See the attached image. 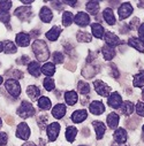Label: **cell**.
<instances>
[{
	"label": "cell",
	"instance_id": "cell-1",
	"mask_svg": "<svg viewBox=\"0 0 144 146\" xmlns=\"http://www.w3.org/2000/svg\"><path fill=\"white\" fill-rule=\"evenodd\" d=\"M32 51L38 61L44 62L50 58V51L44 40H35L32 44Z\"/></svg>",
	"mask_w": 144,
	"mask_h": 146
},
{
	"label": "cell",
	"instance_id": "cell-2",
	"mask_svg": "<svg viewBox=\"0 0 144 146\" xmlns=\"http://www.w3.org/2000/svg\"><path fill=\"white\" fill-rule=\"evenodd\" d=\"M16 112H17V115H19L20 117H22V119L31 117V116H33L35 113H36L33 106H32L30 102L25 101V100L22 101L21 106L17 108V111H16Z\"/></svg>",
	"mask_w": 144,
	"mask_h": 146
},
{
	"label": "cell",
	"instance_id": "cell-3",
	"mask_svg": "<svg viewBox=\"0 0 144 146\" xmlns=\"http://www.w3.org/2000/svg\"><path fill=\"white\" fill-rule=\"evenodd\" d=\"M5 88L8 91V93L14 98H17L21 93V86H20V83L17 82V80H13V78L7 80L5 82Z\"/></svg>",
	"mask_w": 144,
	"mask_h": 146
},
{
	"label": "cell",
	"instance_id": "cell-4",
	"mask_svg": "<svg viewBox=\"0 0 144 146\" xmlns=\"http://www.w3.org/2000/svg\"><path fill=\"white\" fill-rule=\"evenodd\" d=\"M93 86H95L96 92L99 96H101V97H109L110 96L111 88L107 84H105L103 81H95L93 82Z\"/></svg>",
	"mask_w": 144,
	"mask_h": 146
},
{
	"label": "cell",
	"instance_id": "cell-5",
	"mask_svg": "<svg viewBox=\"0 0 144 146\" xmlns=\"http://www.w3.org/2000/svg\"><path fill=\"white\" fill-rule=\"evenodd\" d=\"M46 132H47V137L50 141H54L58 138V135L60 132V124L58 122H53L51 123L47 128H46Z\"/></svg>",
	"mask_w": 144,
	"mask_h": 146
},
{
	"label": "cell",
	"instance_id": "cell-6",
	"mask_svg": "<svg viewBox=\"0 0 144 146\" xmlns=\"http://www.w3.org/2000/svg\"><path fill=\"white\" fill-rule=\"evenodd\" d=\"M122 98L121 96L118 93V92H112L110 96H109V100H107V104H109V106H111L112 108L114 109H118L121 107L122 105Z\"/></svg>",
	"mask_w": 144,
	"mask_h": 146
},
{
	"label": "cell",
	"instance_id": "cell-7",
	"mask_svg": "<svg viewBox=\"0 0 144 146\" xmlns=\"http://www.w3.org/2000/svg\"><path fill=\"white\" fill-rule=\"evenodd\" d=\"M15 16H17L21 21H27L32 16V12L30 7H17L14 12Z\"/></svg>",
	"mask_w": 144,
	"mask_h": 146
},
{
	"label": "cell",
	"instance_id": "cell-8",
	"mask_svg": "<svg viewBox=\"0 0 144 146\" xmlns=\"http://www.w3.org/2000/svg\"><path fill=\"white\" fill-rule=\"evenodd\" d=\"M16 137L20 138V139H23V140H27L29 137H30V129L28 127L27 123L22 122L17 125V129H16Z\"/></svg>",
	"mask_w": 144,
	"mask_h": 146
},
{
	"label": "cell",
	"instance_id": "cell-9",
	"mask_svg": "<svg viewBox=\"0 0 144 146\" xmlns=\"http://www.w3.org/2000/svg\"><path fill=\"white\" fill-rule=\"evenodd\" d=\"M133 13V7L129 3H123L121 4V6L118 9V14H119V19L120 20H125L128 16H130Z\"/></svg>",
	"mask_w": 144,
	"mask_h": 146
},
{
	"label": "cell",
	"instance_id": "cell-10",
	"mask_svg": "<svg viewBox=\"0 0 144 146\" xmlns=\"http://www.w3.org/2000/svg\"><path fill=\"white\" fill-rule=\"evenodd\" d=\"M104 39H105V43L109 45V46H111V47H115V46H118L121 42H120V39H119V37H117V35H114L113 32H110V31H107V32H105V35H104Z\"/></svg>",
	"mask_w": 144,
	"mask_h": 146
},
{
	"label": "cell",
	"instance_id": "cell-11",
	"mask_svg": "<svg viewBox=\"0 0 144 146\" xmlns=\"http://www.w3.org/2000/svg\"><path fill=\"white\" fill-rule=\"evenodd\" d=\"M74 22L80 27H87L90 24V16L84 12H79L74 17Z\"/></svg>",
	"mask_w": 144,
	"mask_h": 146
},
{
	"label": "cell",
	"instance_id": "cell-12",
	"mask_svg": "<svg viewBox=\"0 0 144 146\" xmlns=\"http://www.w3.org/2000/svg\"><path fill=\"white\" fill-rule=\"evenodd\" d=\"M89 111L95 115H100V114H103L105 112V106L103 105L101 101L95 100L89 105Z\"/></svg>",
	"mask_w": 144,
	"mask_h": 146
},
{
	"label": "cell",
	"instance_id": "cell-13",
	"mask_svg": "<svg viewBox=\"0 0 144 146\" xmlns=\"http://www.w3.org/2000/svg\"><path fill=\"white\" fill-rule=\"evenodd\" d=\"M15 42L19 46L21 47H25L29 45L30 43V35L25 33V32H20L16 35V37H15Z\"/></svg>",
	"mask_w": 144,
	"mask_h": 146
},
{
	"label": "cell",
	"instance_id": "cell-14",
	"mask_svg": "<svg viewBox=\"0 0 144 146\" xmlns=\"http://www.w3.org/2000/svg\"><path fill=\"white\" fill-rule=\"evenodd\" d=\"M87 117H88V113H87V111H84V109H79V111H75L73 114H71V116H70L71 121H73L74 123H81Z\"/></svg>",
	"mask_w": 144,
	"mask_h": 146
},
{
	"label": "cell",
	"instance_id": "cell-15",
	"mask_svg": "<svg viewBox=\"0 0 144 146\" xmlns=\"http://www.w3.org/2000/svg\"><path fill=\"white\" fill-rule=\"evenodd\" d=\"M66 111H67V108H66V106H65L63 104H58V105H55L54 108L52 109V115H53L55 119L60 120V119H62V117L65 116Z\"/></svg>",
	"mask_w": 144,
	"mask_h": 146
},
{
	"label": "cell",
	"instance_id": "cell-16",
	"mask_svg": "<svg viewBox=\"0 0 144 146\" xmlns=\"http://www.w3.org/2000/svg\"><path fill=\"white\" fill-rule=\"evenodd\" d=\"M113 137H114V140L117 144H125L127 141V131L122 128H119L115 130Z\"/></svg>",
	"mask_w": 144,
	"mask_h": 146
},
{
	"label": "cell",
	"instance_id": "cell-17",
	"mask_svg": "<svg viewBox=\"0 0 144 146\" xmlns=\"http://www.w3.org/2000/svg\"><path fill=\"white\" fill-rule=\"evenodd\" d=\"M128 45L136 48L138 52L141 53H144V43L139 39V38H136V37H131L128 39Z\"/></svg>",
	"mask_w": 144,
	"mask_h": 146
},
{
	"label": "cell",
	"instance_id": "cell-18",
	"mask_svg": "<svg viewBox=\"0 0 144 146\" xmlns=\"http://www.w3.org/2000/svg\"><path fill=\"white\" fill-rule=\"evenodd\" d=\"M97 71H98V68H95L93 64L91 63H88L83 69H82V75L85 77V78H91L93 77L96 74H97Z\"/></svg>",
	"mask_w": 144,
	"mask_h": 146
},
{
	"label": "cell",
	"instance_id": "cell-19",
	"mask_svg": "<svg viewBox=\"0 0 144 146\" xmlns=\"http://www.w3.org/2000/svg\"><path fill=\"white\" fill-rule=\"evenodd\" d=\"M28 71L29 74L35 76V77H38L41 75V67H39V63L37 61H31L29 64H28Z\"/></svg>",
	"mask_w": 144,
	"mask_h": 146
},
{
	"label": "cell",
	"instance_id": "cell-20",
	"mask_svg": "<svg viewBox=\"0 0 144 146\" xmlns=\"http://www.w3.org/2000/svg\"><path fill=\"white\" fill-rule=\"evenodd\" d=\"M107 125L110 127V129H117V127L119 125V115L117 113H110L107 115Z\"/></svg>",
	"mask_w": 144,
	"mask_h": 146
},
{
	"label": "cell",
	"instance_id": "cell-21",
	"mask_svg": "<svg viewBox=\"0 0 144 146\" xmlns=\"http://www.w3.org/2000/svg\"><path fill=\"white\" fill-rule=\"evenodd\" d=\"M39 17H41V20L44 23H50L52 21V19H53V14H52V12H51L50 8L43 7L41 9V12H39Z\"/></svg>",
	"mask_w": 144,
	"mask_h": 146
},
{
	"label": "cell",
	"instance_id": "cell-22",
	"mask_svg": "<svg viewBox=\"0 0 144 146\" xmlns=\"http://www.w3.org/2000/svg\"><path fill=\"white\" fill-rule=\"evenodd\" d=\"M92 125L96 130V135H97V139H101L105 131H106V127L103 122H99V121H93L92 122Z\"/></svg>",
	"mask_w": 144,
	"mask_h": 146
},
{
	"label": "cell",
	"instance_id": "cell-23",
	"mask_svg": "<svg viewBox=\"0 0 144 146\" xmlns=\"http://www.w3.org/2000/svg\"><path fill=\"white\" fill-rule=\"evenodd\" d=\"M103 17L104 20L106 21L107 24H110V25H114L115 24V17H114V14H113V11L111 8H106L104 9L103 12Z\"/></svg>",
	"mask_w": 144,
	"mask_h": 146
},
{
	"label": "cell",
	"instance_id": "cell-24",
	"mask_svg": "<svg viewBox=\"0 0 144 146\" xmlns=\"http://www.w3.org/2000/svg\"><path fill=\"white\" fill-rule=\"evenodd\" d=\"M41 71L43 72L45 76L51 77L52 75H54V72H55V66H54V63H52V62H46V63L43 64V67L41 68Z\"/></svg>",
	"mask_w": 144,
	"mask_h": 146
},
{
	"label": "cell",
	"instance_id": "cell-25",
	"mask_svg": "<svg viewBox=\"0 0 144 146\" xmlns=\"http://www.w3.org/2000/svg\"><path fill=\"white\" fill-rule=\"evenodd\" d=\"M101 53H103L104 59H105L106 61H110V60H112V59L115 56V50H114L113 47L109 46V45H105V46L101 48Z\"/></svg>",
	"mask_w": 144,
	"mask_h": 146
},
{
	"label": "cell",
	"instance_id": "cell-26",
	"mask_svg": "<svg viewBox=\"0 0 144 146\" xmlns=\"http://www.w3.org/2000/svg\"><path fill=\"white\" fill-rule=\"evenodd\" d=\"M61 33V28H59V27H53L50 31H47L46 33H45V36H46V38L49 39V40H51V42H54V40H57L58 38H59V35Z\"/></svg>",
	"mask_w": 144,
	"mask_h": 146
},
{
	"label": "cell",
	"instance_id": "cell-27",
	"mask_svg": "<svg viewBox=\"0 0 144 146\" xmlns=\"http://www.w3.org/2000/svg\"><path fill=\"white\" fill-rule=\"evenodd\" d=\"M27 94L31 100H36V99H38V97L41 96V90L36 85H30V86L27 88Z\"/></svg>",
	"mask_w": 144,
	"mask_h": 146
},
{
	"label": "cell",
	"instance_id": "cell-28",
	"mask_svg": "<svg viewBox=\"0 0 144 146\" xmlns=\"http://www.w3.org/2000/svg\"><path fill=\"white\" fill-rule=\"evenodd\" d=\"M91 30H92V35L96 38L101 39L104 38V28L101 27V24L99 23H92L91 24Z\"/></svg>",
	"mask_w": 144,
	"mask_h": 146
},
{
	"label": "cell",
	"instance_id": "cell-29",
	"mask_svg": "<svg viewBox=\"0 0 144 146\" xmlns=\"http://www.w3.org/2000/svg\"><path fill=\"white\" fill-rule=\"evenodd\" d=\"M120 109H121V113L123 115L129 116L134 112V104L131 101H123L121 107H120Z\"/></svg>",
	"mask_w": 144,
	"mask_h": 146
},
{
	"label": "cell",
	"instance_id": "cell-30",
	"mask_svg": "<svg viewBox=\"0 0 144 146\" xmlns=\"http://www.w3.org/2000/svg\"><path fill=\"white\" fill-rule=\"evenodd\" d=\"M65 100H66L67 105H69V106L75 105L77 101V93L75 91H67L65 93Z\"/></svg>",
	"mask_w": 144,
	"mask_h": 146
},
{
	"label": "cell",
	"instance_id": "cell-31",
	"mask_svg": "<svg viewBox=\"0 0 144 146\" xmlns=\"http://www.w3.org/2000/svg\"><path fill=\"white\" fill-rule=\"evenodd\" d=\"M87 11L91 14V15H97L98 11H99V1L98 0H92L87 4Z\"/></svg>",
	"mask_w": 144,
	"mask_h": 146
},
{
	"label": "cell",
	"instance_id": "cell-32",
	"mask_svg": "<svg viewBox=\"0 0 144 146\" xmlns=\"http://www.w3.org/2000/svg\"><path fill=\"white\" fill-rule=\"evenodd\" d=\"M76 135H77V129L75 127H68L66 129V139L69 143H73L75 140Z\"/></svg>",
	"mask_w": 144,
	"mask_h": 146
},
{
	"label": "cell",
	"instance_id": "cell-33",
	"mask_svg": "<svg viewBox=\"0 0 144 146\" xmlns=\"http://www.w3.org/2000/svg\"><path fill=\"white\" fill-rule=\"evenodd\" d=\"M133 84L135 88H144V71H141L134 76Z\"/></svg>",
	"mask_w": 144,
	"mask_h": 146
},
{
	"label": "cell",
	"instance_id": "cell-34",
	"mask_svg": "<svg viewBox=\"0 0 144 146\" xmlns=\"http://www.w3.org/2000/svg\"><path fill=\"white\" fill-rule=\"evenodd\" d=\"M3 44H4V51H5V53H7V54L16 53L17 47L15 46V44H14L13 42H11V40H5Z\"/></svg>",
	"mask_w": 144,
	"mask_h": 146
},
{
	"label": "cell",
	"instance_id": "cell-35",
	"mask_svg": "<svg viewBox=\"0 0 144 146\" xmlns=\"http://www.w3.org/2000/svg\"><path fill=\"white\" fill-rule=\"evenodd\" d=\"M76 38L80 43H90L92 37H91V35L85 32V31H79L77 35H76Z\"/></svg>",
	"mask_w": 144,
	"mask_h": 146
},
{
	"label": "cell",
	"instance_id": "cell-36",
	"mask_svg": "<svg viewBox=\"0 0 144 146\" xmlns=\"http://www.w3.org/2000/svg\"><path fill=\"white\" fill-rule=\"evenodd\" d=\"M38 107L43 111H49L51 108V100L47 97H41L38 99Z\"/></svg>",
	"mask_w": 144,
	"mask_h": 146
},
{
	"label": "cell",
	"instance_id": "cell-37",
	"mask_svg": "<svg viewBox=\"0 0 144 146\" xmlns=\"http://www.w3.org/2000/svg\"><path fill=\"white\" fill-rule=\"evenodd\" d=\"M73 20H74V17H73V14H71L70 12H63V14H62V24L65 27H69L71 23H73Z\"/></svg>",
	"mask_w": 144,
	"mask_h": 146
},
{
	"label": "cell",
	"instance_id": "cell-38",
	"mask_svg": "<svg viewBox=\"0 0 144 146\" xmlns=\"http://www.w3.org/2000/svg\"><path fill=\"white\" fill-rule=\"evenodd\" d=\"M6 75L12 77L13 80H20V78H23V72L21 70H17V69H12V70H7L6 71Z\"/></svg>",
	"mask_w": 144,
	"mask_h": 146
},
{
	"label": "cell",
	"instance_id": "cell-39",
	"mask_svg": "<svg viewBox=\"0 0 144 146\" xmlns=\"http://www.w3.org/2000/svg\"><path fill=\"white\" fill-rule=\"evenodd\" d=\"M77 89H79V92L81 94H88L90 92V85L87 83V82H79V85H77Z\"/></svg>",
	"mask_w": 144,
	"mask_h": 146
},
{
	"label": "cell",
	"instance_id": "cell-40",
	"mask_svg": "<svg viewBox=\"0 0 144 146\" xmlns=\"http://www.w3.org/2000/svg\"><path fill=\"white\" fill-rule=\"evenodd\" d=\"M43 85L47 91H52L54 89V86H55V83H54V80H52L51 77H46L43 81Z\"/></svg>",
	"mask_w": 144,
	"mask_h": 146
},
{
	"label": "cell",
	"instance_id": "cell-41",
	"mask_svg": "<svg viewBox=\"0 0 144 146\" xmlns=\"http://www.w3.org/2000/svg\"><path fill=\"white\" fill-rule=\"evenodd\" d=\"M9 20H11V15H9V12H5V11H0V21L3 23L7 24L9 23ZM8 28L11 29V27L8 25Z\"/></svg>",
	"mask_w": 144,
	"mask_h": 146
},
{
	"label": "cell",
	"instance_id": "cell-42",
	"mask_svg": "<svg viewBox=\"0 0 144 146\" xmlns=\"http://www.w3.org/2000/svg\"><path fill=\"white\" fill-rule=\"evenodd\" d=\"M52 58H53V62H54V63H57V64L62 63V62H63V59H65L63 54H62V53H60V52H54Z\"/></svg>",
	"mask_w": 144,
	"mask_h": 146
},
{
	"label": "cell",
	"instance_id": "cell-43",
	"mask_svg": "<svg viewBox=\"0 0 144 146\" xmlns=\"http://www.w3.org/2000/svg\"><path fill=\"white\" fill-rule=\"evenodd\" d=\"M12 6V1H5V0H0V9L8 12Z\"/></svg>",
	"mask_w": 144,
	"mask_h": 146
},
{
	"label": "cell",
	"instance_id": "cell-44",
	"mask_svg": "<svg viewBox=\"0 0 144 146\" xmlns=\"http://www.w3.org/2000/svg\"><path fill=\"white\" fill-rule=\"evenodd\" d=\"M136 113H137L139 116H143V117H144V102L138 101V102L136 104Z\"/></svg>",
	"mask_w": 144,
	"mask_h": 146
},
{
	"label": "cell",
	"instance_id": "cell-45",
	"mask_svg": "<svg viewBox=\"0 0 144 146\" xmlns=\"http://www.w3.org/2000/svg\"><path fill=\"white\" fill-rule=\"evenodd\" d=\"M7 133L6 132H0V146H5L7 144Z\"/></svg>",
	"mask_w": 144,
	"mask_h": 146
},
{
	"label": "cell",
	"instance_id": "cell-46",
	"mask_svg": "<svg viewBox=\"0 0 144 146\" xmlns=\"http://www.w3.org/2000/svg\"><path fill=\"white\" fill-rule=\"evenodd\" d=\"M138 23H139V20H138L137 17H134V19L131 20V22L129 23V28H130L131 30H136V29H137Z\"/></svg>",
	"mask_w": 144,
	"mask_h": 146
},
{
	"label": "cell",
	"instance_id": "cell-47",
	"mask_svg": "<svg viewBox=\"0 0 144 146\" xmlns=\"http://www.w3.org/2000/svg\"><path fill=\"white\" fill-rule=\"evenodd\" d=\"M46 122H47V116H46V115H45V116H44V115L39 116V119H38V124H39V127H41L42 129H44Z\"/></svg>",
	"mask_w": 144,
	"mask_h": 146
},
{
	"label": "cell",
	"instance_id": "cell-48",
	"mask_svg": "<svg viewBox=\"0 0 144 146\" xmlns=\"http://www.w3.org/2000/svg\"><path fill=\"white\" fill-rule=\"evenodd\" d=\"M28 61H29V56H28V55H22L20 59L16 60V62L20 63V64H27Z\"/></svg>",
	"mask_w": 144,
	"mask_h": 146
},
{
	"label": "cell",
	"instance_id": "cell-49",
	"mask_svg": "<svg viewBox=\"0 0 144 146\" xmlns=\"http://www.w3.org/2000/svg\"><path fill=\"white\" fill-rule=\"evenodd\" d=\"M138 35H139V39L144 43V23H142L141 27L138 28Z\"/></svg>",
	"mask_w": 144,
	"mask_h": 146
},
{
	"label": "cell",
	"instance_id": "cell-50",
	"mask_svg": "<svg viewBox=\"0 0 144 146\" xmlns=\"http://www.w3.org/2000/svg\"><path fill=\"white\" fill-rule=\"evenodd\" d=\"M51 5H52V7H54L57 11H61V9H62V3H60V1H52Z\"/></svg>",
	"mask_w": 144,
	"mask_h": 146
},
{
	"label": "cell",
	"instance_id": "cell-51",
	"mask_svg": "<svg viewBox=\"0 0 144 146\" xmlns=\"http://www.w3.org/2000/svg\"><path fill=\"white\" fill-rule=\"evenodd\" d=\"M6 122H7V124L13 125V124H14V119H13L12 116H7V117H6Z\"/></svg>",
	"mask_w": 144,
	"mask_h": 146
},
{
	"label": "cell",
	"instance_id": "cell-52",
	"mask_svg": "<svg viewBox=\"0 0 144 146\" xmlns=\"http://www.w3.org/2000/svg\"><path fill=\"white\" fill-rule=\"evenodd\" d=\"M62 4H67V5H69V6H75L76 5V1H62Z\"/></svg>",
	"mask_w": 144,
	"mask_h": 146
},
{
	"label": "cell",
	"instance_id": "cell-53",
	"mask_svg": "<svg viewBox=\"0 0 144 146\" xmlns=\"http://www.w3.org/2000/svg\"><path fill=\"white\" fill-rule=\"evenodd\" d=\"M22 146H36L33 143H25V144H23Z\"/></svg>",
	"mask_w": 144,
	"mask_h": 146
},
{
	"label": "cell",
	"instance_id": "cell-54",
	"mask_svg": "<svg viewBox=\"0 0 144 146\" xmlns=\"http://www.w3.org/2000/svg\"><path fill=\"white\" fill-rule=\"evenodd\" d=\"M3 51H4V44L0 43V52H3Z\"/></svg>",
	"mask_w": 144,
	"mask_h": 146
},
{
	"label": "cell",
	"instance_id": "cell-55",
	"mask_svg": "<svg viewBox=\"0 0 144 146\" xmlns=\"http://www.w3.org/2000/svg\"><path fill=\"white\" fill-rule=\"evenodd\" d=\"M137 5H138L139 7H144V3H138Z\"/></svg>",
	"mask_w": 144,
	"mask_h": 146
},
{
	"label": "cell",
	"instance_id": "cell-56",
	"mask_svg": "<svg viewBox=\"0 0 144 146\" xmlns=\"http://www.w3.org/2000/svg\"><path fill=\"white\" fill-rule=\"evenodd\" d=\"M3 82H4V80H3V77H1V76H0V85L3 84Z\"/></svg>",
	"mask_w": 144,
	"mask_h": 146
},
{
	"label": "cell",
	"instance_id": "cell-57",
	"mask_svg": "<svg viewBox=\"0 0 144 146\" xmlns=\"http://www.w3.org/2000/svg\"><path fill=\"white\" fill-rule=\"evenodd\" d=\"M142 98H143V100H144V89H143V91H142Z\"/></svg>",
	"mask_w": 144,
	"mask_h": 146
},
{
	"label": "cell",
	"instance_id": "cell-58",
	"mask_svg": "<svg viewBox=\"0 0 144 146\" xmlns=\"http://www.w3.org/2000/svg\"><path fill=\"white\" fill-rule=\"evenodd\" d=\"M1 124H3V122H1V119H0V128H1Z\"/></svg>",
	"mask_w": 144,
	"mask_h": 146
},
{
	"label": "cell",
	"instance_id": "cell-59",
	"mask_svg": "<svg viewBox=\"0 0 144 146\" xmlns=\"http://www.w3.org/2000/svg\"><path fill=\"white\" fill-rule=\"evenodd\" d=\"M142 130H143V133H144V125H143V128H142Z\"/></svg>",
	"mask_w": 144,
	"mask_h": 146
},
{
	"label": "cell",
	"instance_id": "cell-60",
	"mask_svg": "<svg viewBox=\"0 0 144 146\" xmlns=\"http://www.w3.org/2000/svg\"><path fill=\"white\" fill-rule=\"evenodd\" d=\"M80 146H87V145H80Z\"/></svg>",
	"mask_w": 144,
	"mask_h": 146
}]
</instances>
